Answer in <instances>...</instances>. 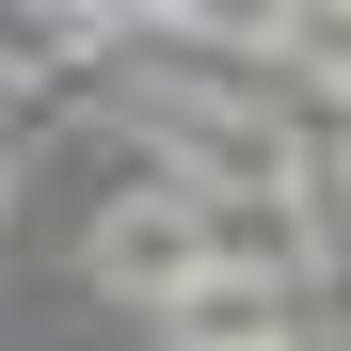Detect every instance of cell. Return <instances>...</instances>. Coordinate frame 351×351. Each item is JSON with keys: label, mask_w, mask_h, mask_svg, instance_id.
I'll use <instances>...</instances> for the list:
<instances>
[{"label": "cell", "mask_w": 351, "mask_h": 351, "mask_svg": "<svg viewBox=\"0 0 351 351\" xmlns=\"http://www.w3.org/2000/svg\"><path fill=\"white\" fill-rule=\"evenodd\" d=\"M96 287H112V304H144V319H176L192 287H223L208 192H176V176H160V192H128V208L96 223Z\"/></svg>", "instance_id": "1"}, {"label": "cell", "mask_w": 351, "mask_h": 351, "mask_svg": "<svg viewBox=\"0 0 351 351\" xmlns=\"http://www.w3.org/2000/svg\"><path fill=\"white\" fill-rule=\"evenodd\" d=\"M0 192H16V160H0Z\"/></svg>", "instance_id": "2"}]
</instances>
